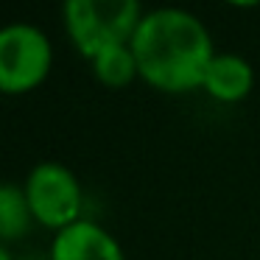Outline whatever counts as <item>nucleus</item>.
Returning <instances> with one entry per match:
<instances>
[{
	"label": "nucleus",
	"instance_id": "1",
	"mask_svg": "<svg viewBox=\"0 0 260 260\" xmlns=\"http://www.w3.org/2000/svg\"><path fill=\"white\" fill-rule=\"evenodd\" d=\"M140 79L162 92H187L204 84L213 62V40L196 14L185 9L146 12L132 37Z\"/></svg>",
	"mask_w": 260,
	"mask_h": 260
},
{
	"label": "nucleus",
	"instance_id": "2",
	"mask_svg": "<svg viewBox=\"0 0 260 260\" xmlns=\"http://www.w3.org/2000/svg\"><path fill=\"white\" fill-rule=\"evenodd\" d=\"M64 31L84 59L118 45H129L143 9L137 0H68L62 9Z\"/></svg>",
	"mask_w": 260,
	"mask_h": 260
},
{
	"label": "nucleus",
	"instance_id": "3",
	"mask_svg": "<svg viewBox=\"0 0 260 260\" xmlns=\"http://www.w3.org/2000/svg\"><path fill=\"white\" fill-rule=\"evenodd\" d=\"M53 48L45 31L31 23H9L0 28V92L23 95L48 79Z\"/></svg>",
	"mask_w": 260,
	"mask_h": 260
},
{
	"label": "nucleus",
	"instance_id": "4",
	"mask_svg": "<svg viewBox=\"0 0 260 260\" xmlns=\"http://www.w3.org/2000/svg\"><path fill=\"white\" fill-rule=\"evenodd\" d=\"M31 215L45 230H64L81 218V185L62 162H40L23 185Z\"/></svg>",
	"mask_w": 260,
	"mask_h": 260
},
{
	"label": "nucleus",
	"instance_id": "5",
	"mask_svg": "<svg viewBox=\"0 0 260 260\" xmlns=\"http://www.w3.org/2000/svg\"><path fill=\"white\" fill-rule=\"evenodd\" d=\"M51 260H126L118 238L95 221L79 218L76 224L53 232Z\"/></svg>",
	"mask_w": 260,
	"mask_h": 260
},
{
	"label": "nucleus",
	"instance_id": "6",
	"mask_svg": "<svg viewBox=\"0 0 260 260\" xmlns=\"http://www.w3.org/2000/svg\"><path fill=\"white\" fill-rule=\"evenodd\" d=\"M254 87V68L238 53H215L204 73L202 90H207L215 101L235 104L252 92Z\"/></svg>",
	"mask_w": 260,
	"mask_h": 260
},
{
	"label": "nucleus",
	"instance_id": "7",
	"mask_svg": "<svg viewBox=\"0 0 260 260\" xmlns=\"http://www.w3.org/2000/svg\"><path fill=\"white\" fill-rule=\"evenodd\" d=\"M31 207L25 190L9 182H0V243L3 241H17L31 230Z\"/></svg>",
	"mask_w": 260,
	"mask_h": 260
},
{
	"label": "nucleus",
	"instance_id": "8",
	"mask_svg": "<svg viewBox=\"0 0 260 260\" xmlns=\"http://www.w3.org/2000/svg\"><path fill=\"white\" fill-rule=\"evenodd\" d=\"M92 73H95V79L101 81L104 87H109V90H120V87L132 84V81L140 76L135 51H132V42L98 53V56L92 59Z\"/></svg>",
	"mask_w": 260,
	"mask_h": 260
},
{
	"label": "nucleus",
	"instance_id": "9",
	"mask_svg": "<svg viewBox=\"0 0 260 260\" xmlns=\"http://www.w3.org/2000/svg\"><path fill=\"white\" fill-rule=\"evenodd\" d=\"M0 260H12V252L6 249V243H0Z\"/></svg>",
	"mask_w": 260,
	"mask_h": 260
}]
</instances>
